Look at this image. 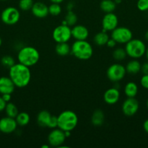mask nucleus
I'll return each instance as SVG.
<instances>
[{
  "mask_svg": "<svg viewBox=\"0 0 148 148\" xmlns=\"http://www.w3.org/2000/svg\"><path fill=\"white\" fill-rule=\"evenodd\" d=\"M106 75L110 81L113 82H118L126 76V67L120 64H113L107 68Z\"/></svg>",
  "mask_w": 148,
  "mask_h": 148,
  "instance_id": "obj_7",
  "label": "nucleus"
},
{
  "mask_svg": "<svg viewBox=\"0 0 148 148\" xmlns=\"http://www.w3.org/2000/svg\"><path fill=\"white\" fill-rule=\"evenodd\" d=\"M55 52L60 56H66L71 53V46L68 42L57 43L55 46Z\"/></svg>",
  "mask_w": 148,
  "mask_h": 148,
  "instance_id": "obj_22",
  "label": "nucleus"
},
{
  "mask_svg": "<svg viewBox=\"0 0 148 148\" xmlns=\"http://www.w3.org/2000/svg\"><path fill=\"white\" fill-rule=\"evenodd\" d=\"M9 77L15 87L23 88L28 86L30 83L31 73L28 66L18 62L9 69Z\"/></svg>",
  "mask_w": 148,
  "mask_h": 148,
  "instance_id": "obj_1",
  "label": "nucleus"
},
{
  "mask_svg": "<svg viewBox=\"0 0 148 148\" xmlns=\"http://www.w3.org/2000/svg\"><path fill=\"white\" fill-rule=\"evenodd\" d=\"M1 43H2V40H1V37H0V46H1Z\"/></svg>",
  "mask_w": 148,
  "mask_h": 148,
  "instance_id": "obj_48",
  "label": "nucleus"
},
{
  "mask_svg": "<svg viewBox=\"0 0 148 148\" xmlns=\"http://www.w3.org/2000/svg\"><path fill=\"white\" fill-rule=\"evenodd\" d=\"M6 105H7V103L4 101V99L2 98V97L0 96V112L4 111Z\"/></svg>",
  "mask_w": 148,
  "mask_h": 148,
  "instance_id": "obj_36",
  "label": "nucleus"
},
{
  "mask_svg": "<svg viewBox=\"0 0 148 148\" xmlns=\"http://www.w3.org/2000/svg\"><path fill=\"white\" fill-rule=\"evenodd\" d=\"M141 72L143 75H148V61L145 62L141 66Z\"/></svg>",
  "mask_w": 148,
  "mask_h": 148,
  "instance_id": "obj_35",
  "label": "nucleus"
},
{
  "mask_svg": "<svg viewBox=\"0 0 148 148\" xmlns=\"http://www.w3.org/2000/svg\"><path fill=\"white\" fill-rule=\"evenodd\" d=\"M15 85L10 77H0V93L12 94L15 90Z\"/></svg>",
  "mask_w": 148,
  "mask_h": 148,
  "instance_id": "obj_17",
  "label": "nucleus"
},
{
  "mask_svg": "<svg viewBox=\"0 0 148 148\" xmlns=\"http://www.w3.org/2000/svg\"><path fill=\"white\" fill-rule=\"evenodd\" d=\"M74 7H75V4H74V2H73V1H70V2L67 4L66 9L68 11H73Z\"/></svg>",
  "mask_w": 148,
  "mask_h": 148,
  "instance_id": "obj_39",
  "label": "nucleus"
},
{
  "mask_svg": "<svg viewBox=\"0 0 148 148\" xmlns=\"http://www.w3.org/2000/svg\"><path fill=\"white\" fill-rule=\"evenodd\" d=\"M78 122V116L71 110L62 111L57 116V127L64 132L73 130L76 127Z\"/></svg>",
  "mask_w": 148,
  "mask_h": 148,
  "instance_id": "obj_3",
  "label": "nucleus"
},
{
  "mask_svg": "<svg viewBox=\"0 0 148 148\" xmlns=\"http://www.w3.org/2000/svg\"><path fill=\"white\" fill-rule=\"evenodd\" d=\"M143 129L145 132L148 134V119H147L143 123Z\"/></svg>",
  "mask_w": 148,
  "mask_h": 148,
  "instance_id": "obj_40",
  "label": "nucleus"
},
{
  "mask_svg": "<svg viewBox=\"0 0 148 148\" xmlns=\"http://www.w3.org/2000/svg\"><path fill=\"white\" fill-rule=\"evenodd\" d=\"M139 108V101L135 98H127L122 104V112L126 116H133Z\"/></svg>",
  "mask_w": 148,
  "mask_h": 148,
  "instance_id": "obj_11",
  "label": "nucleus"
},
{
  "mask_svg": "<svg viewBox=\"0 0 148 148\" xmlns=\"http://www.w3.org/2000/svg\"><path fill=\"white\" fill-rule=\"evenodd\" d=\"M116 5L114 0H102L100 2V7L102 12L105 13L113 12L116 8Z\"/></svg>",
  "mask_w": 148,
  "mask_h": 148,
  "instance_id": "obj_23",
  "label": "nucleus"
},
{
  "mask_svg": "<svg viewBox=\"0 0 148 148\" xmlns=\"http://www.w3.org/2000/svg\"><path fill=\"white\" fill-rule=\"evenodd\" d=\"M72 37L75 39V40H86L89 37V30L86 26L82 25H75L71 28Z\"/></svg>",
  "mask_w": 148,
  "mask_h": 148,
  "instance_id": "obj_16",
  "label": "nucleus"
},
{
  "mask_svg": "<svg viewBox=\"0 0 148 148\" xmlns=\"http://www.w3.org/2000/svg\"><path fill=\"white\" fill-rule=\"evenodd\" d=\"M66 137L65 132L59 128L53 129L48 135L47 140L51 147H59L65 143Z\"/></svg>",
  "mask_w": 148,
  "mask_h": 148,
  "instance_id": "obj_10",
  "label": "nucleus"
},
{
  "mask_svg": "<svg viewBox=\"0 0 148 148\" xmlns=\"http://www.w3.org/2000/svg\"><path fill=\"white\" fill-rule=\"evenodd\" d=\"M140 85L145 89L148 90V75H143L140 79Z\"/></svg>",
  "mask_w": 148,
  "mask_h": 148,
  "instance_id": "obj_34",
  "label": "nucleus"
},
{
  "mask_svg": "<svg viewBox=\"0 0 148 148\" xmlns=\"http://www.w3.org/2000/svg\"><path fill=\"white\" fill-rule=\"evenodd\" d=\"M127 53L125 49L117 48L113 51V57L116 61H122L126 59Z\"/></svg>",
  "mask_w": 148,
  "mask_h": 148,
  "instance_id": "obj_28",
  "label": "nucleus"
},
{
  "mask_svg": "<svg viewBox=\"0 0 148 148\" xmlns=\"http://www.w3.org/2000/svg\"><path fill=\"white\" fill-rule=\"evenodd\" d=\"M71 53L80 60H88L93 55L92 46L86 40H75L71 46Z\"/></svg>",
  "mask_w": 148,
  "mask_h": 148,
  "instance_id": "obj_4",
  "label": "nucleus"
},
{
  "mask_svg": "<svg viewBox=\"0 0 148 148\" xmlns=\"http://www.w3.org/2000/svg\"><path fill=\"white\" fill-rule=\"evenodd\" d=\"M1 64L4 67L10 69L15 64V61L14 58L10 55H5L1 58Z\"/></svg>",
  "mask_w": 148,
  "mask_h": 148,
  "instance_id": "obj_29",
  "label": "nucleus"
},
{
  "mask_svg": "<svg viewBox=\"0 0 148 148\" xmlns=\"http://www.w3.org/2000/svg\"><path fill=\"white\" fill-rule=\"evenodd\" d=\"M145 56H146L147 60L148 61V47L146 49V51H145Z\"/></svg>",
  "mask_w": 148,
  "mask_h": 148,
  "instance_id": "obj_44",
  "label": "nucleus"
},
{
  "mask_svg": "<svg viewBox=\"0 0 148 148\" xmlns=\"http://www.w3.org/2000/svg\"><path fill=\"white\" fill-rule=\"evenodd\" d=\"M1 97L2 98L4 99V101H5L6 103H8L11 101V94H9V93H6V94H2L1 95Z\"/></svg>",
  "mask_w": 148,
  "mask_h": 148,
  "instance_id": "obj_38",
  "label": "nucleus"
},
{
  "mask_svg": "<svg viewBox=\"0 0 148 148\" xmlns=\"http://www.w3.org/2000/svg\"><path fill=\"white\" fill-rule=\"evenodd\" d=\"M40 59V53L36 48L33 46H24L19 50L17 60L19 63L26 66H34Z\"/></svg>",
  "mask_w": 148,
  "mask_h": 148,
  "instance_id": "obj_2",
  "label": "nucleus"
},
{
  "mask_svg": "<svg viewBox=\"0 0 148 148\" xmlns=\"http://www.w3.org/2000/svg\"><path fill=\"white\" fill-rule=\"evenodd\" d=\"M47 127L49 129H55L57 127V116H52L49 120V123H48Z\"/></svg>",
  "mask_w": 148,
  "mask_h": 148,
  "instance_id": "obj_33",
  "label": "nucleus"
},
{
  "mask_svg": "<svg viewBox=\"0 0 148 148\" xmlns=\"http://www.w3.org/2000/svg\"><path fill=\"white\" fill-rule=\"evenodd\" d=\"M139 91L137 84L134 82H129L124 87V93L127 98H135Z\"/></svg>",
  "mask_w": 148,
  "mask_h": 148,
  "instance_id": "obj_21",
  "label": "nucleus"
},
{
  "mask_svg": "<svg viewBox=\"0 0 148 148\" xmlns=\"http://www.w3.org/2000/svg\"></svg>",
  "mask_w": 148,
  "mask_h": 148,
  "instance_id": "obj_50",
  "label": "nucleus"
},
{
  "mask_svg": "<svg viewBox=\"0 0 148 148\" xmlns=\"http://www.w3.org/2000/svg\"><path fill=\"white\" fill-rule=\"evenodd\" d=\"M111 38L119 44H126L133 38V33L126 27H118L111 31Z\"/></svg>",
  "mask_w": 148,
  "mask_h": 148,
  "instance_id": "obj_6",
  "label": "nucleus"
},
{
  "mask_svg": "<svg viewBox=\"0 0 148 148\" xmlns=\"http://www.w3.org/2000/svg\"><path fill=\"white\" fill-rule=\"evenodd\" d=\"M16 122L20 127H26L29 124L30 117L29 114L26 112H19L15 117Z\"/></svg>",
  "mask_w": 148,
  "mask_h": 148,
  "instance_id": "obj_25",
  "label": "nucleus"
},
{
  "mask_svg": "<svg viewBox=\"0 0 148 148\" xmlns=\"http://www.w3.org/2000/svg\"><path fill=\"white\" fill-rule=\"evenodd\" d=\"M49 8V14L52 16H58L62 12V8L59 4L52 3L48 7Z\"/></svg>",
  "mask_w": 148,
  "mask_h": 148,
  "instance_id": "obj_31",
  "label": "nucleus"
},
{
  "mask_svg": "<svg viewBox=\"0 0 148 148\" xmlns=\"http://www.w3.org/2000/svg\"><path fill=\"white\" fill-rule=\"evenodd\" d=\"M71 37V28L68 25L61 24L60 25L55 27L52 32V38L57 43L68 42Z\"/></svg>",
  "mask_w": 148,
  "mask_h": 148,
  "instance_id": "obj_9",
  "label": "nucleus"
},
{
  "mask_svg": "<svg viewBox=\"0 0 148 148\" xmlns=\"http://www.w3.org/2000/svg\"><path fill=\"white\" fill-rule=\"evenodd\" d=\"M146 106H147V109H148V98H147V102H146Z\"/></svg>",
  "mask_w": 148,
  "mask_h": 148,
  "instance_id": "obj_47",
  "label": "nucleus"
},
{
  "mask_svg": "<svg viewBox=\"0 0 148 148\" xmlns=\"http://www.w3.org/2000/svg\"><path fill=\"white\" fill-rule=\"evenodd\" d=\"M145 40H147V41H148V30H147L146 33H145Z\"/></svg>",
  "mask_w": 148,
  "mask_h": 148,
  "instance_id": "obj_43",
  "label": "nucleus"
},
{
  "mask_svg": "<svg viewBox=\"0 0 148 148\" xmlns=\"http://www.w3.org/2000/svg\"><path fill=\"white\" fill-rule=\"evenodd\" d=\"M104 121V114L102 110L97 109L93 112L91 122L94 127H101Z\"/></svg>",
  "mask_w": 148,
  "mask_h": 148,
  "instance_id": "obj_19",
  "label": "nucleus"
},
{
  "mask_svg": "<svg viewBox=\"0 0 148 148\" xmlns=\"http://www.w3.org/2000/svg\"><path fill=\"white\" fill-rule=\"evenodd\" d=\"M52 3H57V4H60L64 0H49Z\"/></svg>",
  "mask_w": 148,
  "mask_h": 148,
  "instance_id": "obj_41",
  "label": "nucleus"
},
{
  "mask_svg": "<svg viewBox=\"0 0 148 148\" xmlns=\"http://www.w3.org/2000/svg\"><path fill=\"white\" fill-rule=\"evenodd\" d=\"M146 45L140 39L132 38L126 43L125 50L127 56L132 59H140L145 54Z\"/></svg>",
  "mask_w": 148,
  "mask_h": 148,
  "instance_id": "obj_5",
  "label": "nucleus"
},
{
  "mask_svg": "<svg viewBox=\"0 0 148 148\" xmlns=\"http://www.w3.org/2000/svg\"><path fill=\"white\" fill-rule=\"evenodd\" d=\"M116 44H117V43H116V42L115 41L113 38H110L108 40V41H107L106 46L109 48H114L115 46H116Z\"/></svg>",
  "mask_w": 148,
  "mask_h": 148,
  "instance_id": "obj_37",
  "label": "nucleus"
},
{
  "mask_svg": "<svg viewBox=\"0 0 148 148\" xmlns=\"http://www.w3.org/2000/svg\"><path fill=\"white\" fill-rule=\"evenodd\" d=\"M4 111H5V113L7 116L14 119H15V117L17 116V115L19 113L17 107L13 103L11 102L7 103V105H6Z\"/></svg>",
  "mask_w": 148,
  "mask_h": 148,
  "instance_id": "obj_26",
  "label": "nucleus"
},
{
  "mask_svg": "<svg viewBox=\"0 0 148 148\" xmlns=\"http://www.w3.org/2000/svg\"><path fill=\"white\" fill-rule=\"evenodd\" d=\"M0 1H7V0H0Z\"/></svg>",
  "mask_w": 148,
  "mask_h": 148,
  "instance_id": "obj_49",
  "label": "nucleus"
},
{
  "mask_svg": "<svg viewBox=\"0 0 148 148\" xmlns=\"http://www.w3.org/2000/svg\"><path fill=\"white\" fill-rule=\"evenodd\" d=\"M33 0H20L18 3L19 8L22 10V11H29L31 10L32 7H33Z\"/></svg>",
  "mask_w": 148,
  "mask_h": 148,
  "instance_id": "obj_30",
  "label": "nucleus"
},
{
  "mask_svg": "<svg viewBox=\"0 0 148 148\" xmlns=\"http://www.w3.org/2000/svg\"><path fill=\"white\" fill-rule=\"evenodd\" d=\"M71 131H65V137H66V138L67 137H69L70 136H71Z\"/></svg>",
  "mask_w": 148,
  "mask_h": 148,
  "instance_id": "obj_42",
  "label": "nucleus"
},
{
  "mask_svg": "<svg viewBox=\"0 0 148 148\" xmlns=\"http://www.w3.org/2000/svg\"><path fill=\"white\" fill-rule=\"evenodd\" d=\"M64 20L66 22L67 25L71 27V26H74L76 24L77 21H78V17H77L76 14L73 11H68Z\"/></svg>",
  "mask_w": 148,
  "mask_h": 148,
  "instance_id": "obj_27",
  "label": "nucleus"
},
{
  "mask_svg": "<svg viewBox=\"0 0 148 148\" xmlns=\"http://www.w3.org/2000/svg\"><path fill=\"white\" fill-rule=\"evenodd\" d=\"M109 39L110 38H109L108 34L106 32L101 31L94 36V43L99 46H106Z\"/></svg>",
  "mask_w": 148,
  "mask_h": 148,
  "instance_id": "obj_24",
  "label": "nucleus"
},
{
  "mask_svg": "<svg viewBox=\"0 0 148 148\" xmlns=\"http://www.w3.org/2000/svg\"><path fill=\"white\" fill-rule=\"evenodd\" d=\"M103 99L108 105H114L117 103L120 99V91L115 87L109 88L104 92Z\"/></svg>",
  "mask_w": 148,
  "mask_h": 148,
  "instance_id": "obj_14",
  "label": "nucleus"
},
{
  "mask_svg": "<svg viewBox=\"0 0 148 148\" xmlns=\"http://www.w3.org/2000/svg\"><path fill=\"white\" fill-rule=\"evenodd\" d=\"M49 147H50V145H44L41 146V148H49Z\"/></svg>",
  "mask_w": 148,
  "mask_h": 148,
  "instance_id": "obj_46",
  "label": "nucleus"
},
{
  "mask_svg": "<svg viewBox=\"0 0 148 148\" xmlns=\"http://www.w3.org/2000/svg\"><path fill=\"white\" fill-rule=\"evenodd\" d=\"M141 66H142V64L137 59H133L126 64V66L125 67H126V73L135 75L141 72Z\"/></svg>",
  "mask_w": 148,
  "mask_h": 148,
  "instance_id": "obj_18",
  "label": "nucleus"
},
{
  "mask_svg": "<svg viewBox=\"0 0 148 148\" xmlns=\"http://www.w3.org/2000/svg\"><path fill=\"white\" fill-rule=\"evenodd\" d=\"M20 18V11L14 7H8L1 12V21L4 24L8 25H12L17 23Z\"/></svg>",
  "mask_w": 148,
  "mask_h": 148,
  "instance_id": "obj_8",
  "label": "nucleus"
},
{
  "mask_svg": "<svg viewBox=\"0 0 148 148\" xmlns=\"http://www.w3.org/2000/svg\"><path fill=\"white\" fill-rule=\"evenodd\" d=\"M30 11H31L33 15L37 18H44V17H47V15L49 14L48 6L41 1L35 2Z\"/></svg>",
  "mask_w": 148,
  "mask_h": 148,
  "instance_id": "obj_15",
  "label": "nucleus"
},
{
  "mask_svg": "<svg viewBox=\"0 0 148 148\" xmlns=\"http://www.w3.org/2000/svg\"><path fill=\"white\" fill-rule=\"evenodd\" d=\"M118 18L117 15L113 12L106 13L102 20V31L106 33L108 31H113L118 27Z\"/></svg>",
  "mask_w": 148,
  "mask_h": 148,
  "instance_id": "obj_12",
  "label": "nucleus"
},
{
  "mask_svg": "<svg viewBox=\"0 0 148 148\" xmlns=\"http://www.w3.org/2000/svg\"><path fill=\"white\" fill-rule=\"evenodd\" d=\"M116 4H119L121 3V0H114Z\"/></svg>",
  "mask_w": 148,
  "mask_h": 148,
  "instance_id": "obj_45",
  "label": "nucleus"
},
{
  "mask_svg": "<svg viewBox=\"0 0 148 148\" xmlns=\"http://www.w3.org/2000/svg\"><path fill=\"white\" fill-rule=\"evenodd\" d=\"M17 124L15 119L11 117H3L0 119V132L4 134L13 133L17 127Z\"/></svg>",
  "mask_w": 148,
  "mask_h": 148,
  "instance_id": "obj_13",
  "label": "nucleus"
},
{
  "mask_svg": "<svg viewBox=\"0 0 148 148\" xmlns=\"http://www.w3.org/2000/svg\"><path fill=\"white\" fill-rule=\"evenodd\" d=\"M51 116H52L51 114L46 110H43V111H40L36 117V121H37L38 125L41 127H47L48 123L50 120Z\"/></svg>",
  "mask_w": 148,
  "mask_h": 148,
  "instance_id": "obj_20",
  "label": "nucleus"
},
{
  "mask_svg": "<svg viewBox=\"0 0 148 148\" xmlns=\"http://www.w3.org/2000/svg\"><path fill=\"white\" fill-rule=\"evenodd\" d=\"M136 7L141 12L148 11V0H138Z\"/></svg>",
  "mask_w": 148,
  "mask_h": 148,
  "instance_id": "obj_32",
  "label": "nucleus"
}]
</instances>
